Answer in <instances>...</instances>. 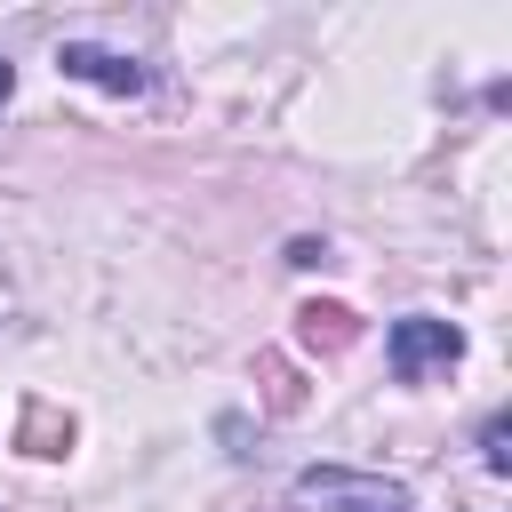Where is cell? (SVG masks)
I'll use <instances>...</instances> for the list:
<instances>
[{
	"label": "cell",
	"mask_w": 512,
	"mask_h": 512,
	"mask_svg": "<svg viewBox=\"0 0 512 512\" xmlns=\"http://www.w3.org/2000/svg\"><path fill=\"white\" fill-rule=\"evenodd\" d=\"M56 64H64L72 80L104 88V96H144V64H136V56H120V48H96V40H64V48H56Z\"/></svg>",
	"instance_id": "3"
},
{
	"label": "cell",
	"mask_w": 512,
	"mask_h": 512,
	"mask_svg": "<svg viewBox=\"0 0 512 512\" xmlns=\"http://www.w3.org/2000/svg\"><path fill=\"white\" fill-rule=\"evenodd\" d=\"M8 96H16V64L0 56V112H8Z\"/></svg>",
	"instance_id": "6"
},
{
	"label": "cell",
	"mask_w": 512,
	"mask_h": 512,
	"mask_svg": "<svg viewBox=\"0 0 512 512\" xmlns=\"http://www.w3.org/2000/svg\"><path fill=\"white\" fill-rule=\"evenodd\" d=\"M384 352H392V376L416 384V376L464 360V328H456V320H432V312H408V320H392V344H384Z\"/></svg>",
	"instance_id": "1"
},
{
	"label": "cell",
	"mask_w": 512,
	"mask_h": 512,
	"mask_svg": "<svg viewBox=\"0 0 512 512\" xmlns=\"http://www.w3.org/2000/svg\"><path fill=\"white\" fill-rule=\"evenodd\" d=\"M480 464H488V472H512V448H504V416H488V432H480Z\"/></svg>",
	"instance_id": "5"
},
{
	"label": "cell",
	"mask_w": 512,
	"mask_h": 512,
	"mask_svg": "<svg viewBox=\"0 0 512 512\" xmlns=\"http://www.w3.org/2000/svg\"><path fill=\"white\" fill-rule=\"evenodd\" d=\"M304 344H344V312L336 304H312L304 312Z\"/></svg>",
	"instance_id": "4"
},
{
	"label": "cell",
	"mask_w": 512,
	"mask_h": 512,
	"mask_svg": "<svg viewBox=\"0 0 512 512\" xmlns=\"http://www.w3.org/2000/svg\"><path fill=\"white\" fill-rule=\"evenodd\" d=\"M304 496H320L336 512H416L400 480H368V472H304Z\"/></svg>",
	"instance_id": "2"
}]
</instances>
